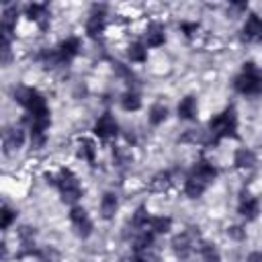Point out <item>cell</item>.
<instances>
[{
  "mask_svg": "<svg viewBox=\"0 0 262 262\" xmlns=\"http://www.w3.org/2000/svg\"><path fill=\"white\" fill-rule=\"evenodd\" d=\"M209 143H217L223 137H237V113L233 106L223 108L209 121Z\"/></svg>",
  "mask_w": 262,
  "mask_h": 262,
  "instance_id": "cell-1",
  "label": "cell"
},
{
  "mask_svg": "<svg viewBox=\"0 0 262 262\" xmlns=\"http://www.w3.org/2000/svg\"><path fill=\"white\" fill-rule=\"evenodd\" d=\"M14 100L27 108V119H45L49 117V108L45 102V96L31 86H18L14 90Z\"/></svg>",
  "mask_w": 262,
  "mask_h": 262,
  "instance_id": "cell-2",
  "label": "cell"
},
{
  "mask_svg": "<svg viewBox=\"0 0 262 262\" xmlns=\"http://www.w3.org/2000/svg\"><path fill=\"white\" fill-rule=\"evenodd\" d=\"M233 88L239 94H260L262 92V72L256 68V63L246 61L242 72L233 80Z\"/></svg>",
  "mask_w": 262,
  "mask_h": 262,
  "instance_id": "cell-3",
  "label": "cell"
},
{
  "mask_svg": "<svg viewBox=\"0 0 262 262\" xmlns=\"http://www.w3.org/2000/svg\"><path fill=\"white\" fill-rule=\"evenodd\" d=\"M55 180H57L55 186L59 188V194H61V199H63L66 203H76V201L82 196L80 182H78V178H76V174H74L72 170L63 168Z\"/></svg>",
  "mask_w": 262,
  "mask_h": 262,
  "instance_id": "cell-4",
  "label": "cell"
},
{
  "mask_svg": "<svg viewBox=\"0 0 262 262\" xmlns=\"http://www.w3.org/2000/svg\"><path fill=\"white\" fill-rule=\"evenodd\" d=\"M70 221H72V225H74V229H76V233L82 237V239H86L90 233H92V221H90V217H88V211L84 209V207H72V211H70Z\"/></svg>",
  "mask_w": 262,
  "mask_h": 262,
  "instance_id": "cell-5",
  "label": "cell"
},
{
  "mask_svg": "<svg viewBox=\"0 0 262 262\" xmlns=\"http://www.w3.org/2000/svg\"><path fill=\"white\" fill-rule=\"evenodd\" d=\"M92 131H94V135H96L98 139H111V137H115V135L119 133V125H117V121H115V117H113L111 113H104V115H100L98 121L94 123Z\"/></svg>",
  "mask_w": 262,
  "mask_h": 262,
  "instance_id": "cell-6",
  "label": "cell"
},
{
  "mask_svg": "<svg viewBox=\"0 0 262 262\" xmlns=\"http://www.w3.org/2000/svg\"><path fill=\"white\" fill-rule=\"evenodd\" d=\"M192 248H194V231H182V233L174 235L172 250H174V254L178 258H188Z\"/></svg>",
  "mask_w": 262,
  "mask_h": 262,
  "instance_id": "cell-7",
  "label": "cell"
},
{
  "mask_svg": "<svg viewBox=\"0 0 262 262\" xmlns=\"http://www.w3.org/2000/svg\"><path fill=\"white\" fill-rule=\"evenodd\" d=\"M188 176H192V178H196V180H201V182H205V184L209 186V184L217 178V168H215L211 162H207V160H199V162L190 168Z\"/></svg>",
  "mask_w": 262,
  "mask_h": 262,
  "instance_id": "cell-8",
  "label": "cell"
},
{
  "mask_svg": "<svg viewBox=\"0 0 262 262\" xmlns=\"http://www.w3.org/2000/svg\"><path fill=\"white\" fill-rule=\"evenodd\" d=\"M237 213H239L242 217H246V221L256 219L258 213H260V201H258L254 194H250V192H242L239 205H237Z\"/></svg>",
  "mask_w": 262,
  "mask_h": 262,
  "instance_id": "cell-9",
  "label": "cell"
},
{
  "mask_svg": "<svg viewBox=\"0 0 262 262\" xmlns=\"http://www.w3.org/2000/svg\"><path fill=\"white\" fill-rule=\"evenodd\" d=\"M242 37L250 43H258L262 41V16L258 14H250L244 23V29H242Z\"/></svg>",
  "mask_w": 262,
  "mask_h": 262,
  "instance_id": "cell-10",
  "label": "cell"
},
{
  "mask_svg": "<svg viewBox=\"0 0 262 262\" xmlns=\"http://www.w3.org/2000/svg\"><path fill=\"white\" fill-rule=\"evenodd\" d=\"M25 143V131L18 127H10L2 133V145H4V154H12L16 149H20Z\"/></svg>",
  "mask_w": 262,
  "mask_h": 262,
  "instance_id": "cell-11",
  "label": "cell"
},
{
  "mask_svg": "<svg viewBox=\"0 0 262 262\" xmlns=\"http://www.w3.org/2000/svg\"><path fill=\"white\" fill-rule=\"evenodd\" d=\"M143 43L145 47H160L166 43V29L160 23H151L145 33H143Z\"/></svg>",
  "mask_w": 262,
  "mask_h": 262,
  "instance_id": "cell-12",
  "label": "cell"
},
{
  "mask_svg": "<svg viewBox=\"0 0 262 262\" xmlns=\"http://www.w3.org/2000/svg\"><path fill=\"white\" fill-rule=\"evenodd\" d=\"M104 6L98 10V6H94V12L90 14V18H88V23H86V33H88V37H92V39H96V37H100L102 35V31H104Z\"/></svg>",
  "mask_w": 262,
  "mask_h": 262,
  "instance_id": "cell-13",
  "label": "cell"
},
{
  "mask_svg": "<svg viewBox=\"0 0 262 262\" xmlns=\"http://www.w3.org/2000/svg\"><path fill=\"white\" fill-rule=\"evenodd\" d=\"M80 51V39L78 37H68L57 45V53L61 57V63H70Z\"/></svg>",
  "mask_w": 262,
  "mask_h": 262,
  "instance_id": "cell-14",
  "label": "cell"
},
{
  "mask_svg": "<svg viewBox=\"0 0 262 262\" xmlns=\"http://www.w3.org/2000/svg\"><path fill=\"white\" fill-rule=\"evenodd\" d=\"M25 14H27L31 20H35L41 29L47 27V20H49V8H47V4L33 2V4H29V6L25 8Z\"/></svg>",
  "mask_w": 262,
  "mask_h": 262,
  "instance_id": "cell-15",
  "label": "cell"
},
{
  "mask_svg": "<svg viewBox=\"0 0 262 262\" xmlns=\"http://www.w3.org/2000/svg\"><path fill=\"white\" fill-rule=\"evenodd\" d=\"M178 117L180 119H184V121H192V119H196V111H199V106H196V98L194 96H184L180 102H178Z\"/></svg>",
  "mask_w": 262,
  "mask_h": 262,
  "instance_id": "cell-16",
  "label": "cell"
},
{
  "mask_svg": "<svg viewBox=\"0 0 262 262\" xmlns=\"http://www.w3.org/2000/svg\"><path fill=\"white\" fill-rule=\"evenodd\" d=\"M233 164L237 168H242V170H250L256 164V154L252 149H248V147H239L235 151V156H233Z\"/></svg>",
  "mask_w": 262,
  "mask_h": 262,
  "instance_id": "cell-17",
  "label": "cell"
},
{
  "mask_svg": "<svg viewBox=\"0 0 262 262\" xmlns=\"http://www.w3.org/2000/svg\"><path fill=\"white\" fill-rule=\"evenodd\" d=\"M119 209V201H117V194L115 192H104L102 199H100V215L102 219H111Z\"/></svg>",
  "mask_w": 262,
  "mask_h": 262,
  "instance_id": "cell-18",
  "label": "cell"
},
{
  "mask_svg": "<svg viewBox=\"0 0 262 262\" xmlns=\"http://www.w3.org/2000/svg\"><path fill=\"white\" fill-rule=\"evenodd\" d=\"M170 186H172V174H170L168 170L158 172V174L149 180V188H151L154 192H164V190H168Z\"/></svg>",
  "mask_w": 262,
  "mask_h": 262,
  "instance_id": "cell-19",
  "label": "cell"
},
{
  "mask_svg": "<svg viewBox=\"0 0 262 262\" xmlns=\"http://www.w3.org/2000/svg\"><path fill=\"white\" fill-rule=\"evenodd\" d=\"M154 235H156V233H151L149 229L139 231V233L135 235V239H133V250H135V254L147 252V250L154 246Z\"/></svg>",
  "mask_w": 262,
  "mask_h": 262,
  "instance_id": "cell-20",
  "label": "cell"
},
{
  "mask_svg": "<svg viewBox=\"0 0 262 262\" xmlns=\"http://www.w3.org/2000/svg\"><path fill=\"white\" fill-rule=\"evenodd\" d=\"M37 59L49 70H53V68H57V66H63L61 63V57H59V53H57V47H53V49H43L39 55H37Z\"/></svg>",
  "mask_w": 262,
  "mask_h": 262,
  "instance_id": "cell-21",
  "label": "cell"
},
{
  "mask_svg": "<svg viewBox=\"0 0 262 262\" xmlns=\"http://www.w3.org/2000/svg\"><path fill=\"white\" fill-rule=\"evenodd\" d=\"M127 57H129L133 63H143V61L147 59V49H145V43H141V41L131 43V45H129V49H127Z\"/></svg>",
  "mask_w": 262,
  "mask_h": 262,
  "instance_id": "cell-22",
  "label": "cell"
},
{
  "mask_svg": "<svg viewBox=\"0 0 262 262\" xmlns=\"http://www.w3.org/2000/svg\"><path fill=\"white\" fill-rule=\"evenodd\" d=\"M78 156L82 160H86L88 164H94V158H96V145L92 139H80L78 143Z\"/></svg>",
  "mask_w": 262,
  "mask_h": 262,
  "instance_id": "cell-23",
  "label": "cell"
},
{
  "mask_svg": "<svg viewBox=\"0 0 262 262\" xmlns=\"http://www.w3.org/2000/svg\"><path fill=\"white\" fill-rule=\"evenodd\" d=\"M205 190H207V184H205V182H201V180H196V178H192V176H186V182H184V192H186V196L199 199Z\"/></svg>",
  "mask_w": 262,
  "mask_h": 262,
  "instance_id": "cell-24",
  "label": "cell"
},
{
  "mask_svg": "<svg viewBox=\"0 0 262 262\" xmlns=\"http://www.w3.org/2000/svg\"><path fill=\"white\" fill-rule=\"evenodd\" d=\"M170 227H172L170 217H149V221H147V229L151 233H168Z\"/></svg>",
  "mask_w": 262,
  "mask_h": 262,
  "instance_id": "cell-25",
  "label": "cell"
},
{
  "mask_svg": "<svg viewBox=\"0 0 262 262\" xmlns=\"http://www.w3.org/2000/svg\"><path fill=\"white\" fill-rule=\"evenodd\" d=\"M199 252H201V260L203 262H221L219 250L209 242H201L199 244Z\"/></svg>",
  "mask_w": 262,
  "mask_h": 262,
  "instance_id": "cell-26",
  "label": "cell"
},
{
  "mask_svg": "<svg viewBox=\"0 0 262 262\" xmlns=\"http://www.w3.org/2000/svg\"><path fill=\"white\" fill-rule=\"evenodd\" d=\"M121 106L125 108V111H139L141 108V98H139V94L135 92V90H127L123 96H121Z\"/></svg>",
  "mask_w": 262,
  "mask_h": 262,
  "instance_id": "cell-27",
  "label": "cell"
},
{
  "mask_svg": "<svg viewBox=\"0 0 262 262\" xmlns=\"http://www.w3.org/2000/svg\"><path fill=\"white\" fill-rule=\"evenodd\" d=\"M147 119H149V123H151V125H156V127H158V125H162V123L168 119V108H166L162 102H156V104H151Z\"/></svg>",
  "mask_w": 262,
  "mask_h": 262,
  "instance_id": "cell-28",
  "label": "cell"
},
{
  "mask_svg": "<svg viewBox=\"0 0 262 262\" xmlns=\"http://www.w3.org/2000/svg\"><path fill=\"white\" fill-rule=\"evenodd\" d=\"M0 215H2V221H0L2 229H8V227L12 225V221L16 219V211H12L8 205H4V207H2V213H0Z\"/></svg>",
  "mask_w": 262,
  "mask_h": 262,
  "instance_id": "cell-29",
  "label": "cell"
},
{
  "mask_svg": "<svg viewBox=\"0 0 262 262\" xmlns=\"http://www.w3.org/2000/svg\"><path fill=\"white\" fill-rule=\"evenodd\" d=\"M113 158H115V162H117L119 166H123V164H127V162L131 160V154H129L127 149H123V147H115V149H113Z\"/></svg>",
  "mask_w": 262,
  "mask_h": 262,
  "instance_id": "cell-30",
  "label": "cell"
},
{
  "mask_svg": "<svg viewBox=\"0 0 262 262\" xmlns=\"http://www.w3.org/2000/svg\"><path fill=\"white\" fill-rule=\"evenodd\" d=\"M227 235H229L231 239H244V237H246V229L239 227V225H231V227L227 229Z\"/></svg>",
  "mask_w": 262,
  "mask_h": 262,
  "instance_id": "cell-31",
  "label": "cell"
},
{
  "mask_svg": "<svg viewBox=\"0 0 262 262\" xmlns=\"http://www.w3.org/2000/svg\"><path fill=\"white\" fill-rule=\"evenodd\" d=\"M180 31H182L186 37H192V35L199 31V23H180Z\"/></svg>",
  "mask_w": 262,
  "mask_h": 262,
  "instance_id": "cell-32",
  "label": "cell"
},
{
  "mask_svg": "<svg viewBox=\"0 0 262 262\" xmlns=\"http://www.w3.org/2000/svg\"><path fill=\"white\" fill-rule=\"evenodd\" d=\"M149 252V250H147ZM147 252H139L131 262H156V256H151V254H147Z\"/></svg>",
  "mask_w": 262,
  "mask_h": 262,
  "instance_id": "cell-33",
  "label": "cell"
},
{
  "mask_svg": "<svg viewBox=\"0 0 262 262\" xmlns=\"http://www.w3.org/2000/svg\"><path fill=\"white\" fill-rule=\"evenodd\" d=\"M246 262H262V252H252V254L246 258Z\"/></svg>",
  "mask_w": 262,
  "mask_h": 262,
  "instance_id": "cell-34",
  "label": "cell"
}]
</instances>
